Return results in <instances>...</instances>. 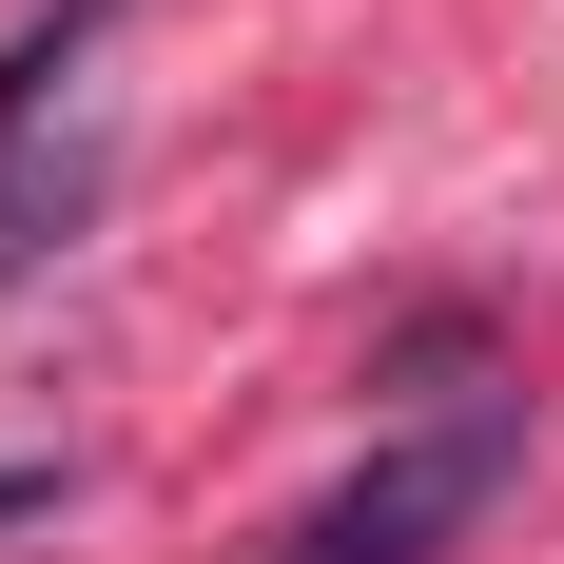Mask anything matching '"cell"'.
<instances>
[{
	"instance_id": "7a4b0ae2",
	"label": "cell",
	"mask_w": 564,
	"mask_h": 564,
	"mask_svg": "<svg viewBox=\"0 0 564 564\" xmlns=\"http://www.w3.org/2000/svg\"><path fill=\"white\" fill-rule=\"evenodd\" d=\"M0 525H58V467H0Z\"/></svg>"
},
{
	"instance_id": "6da1fadb",
	"label": "cell",
	"mask_w": 564,
	"mask_h": 564,
	"mask_svg": "<svg viewBox=\"0 0 564 564\" xmlns=\"http://www.w3.org/2000/svg\"><path fill=\"white\" fill-rule=\"evenodd\" d=\"M507 487H525V390H467L448 429H409V448H370L350 487H312L253 564H448Z\"/></svg>"
}]
</instances>
